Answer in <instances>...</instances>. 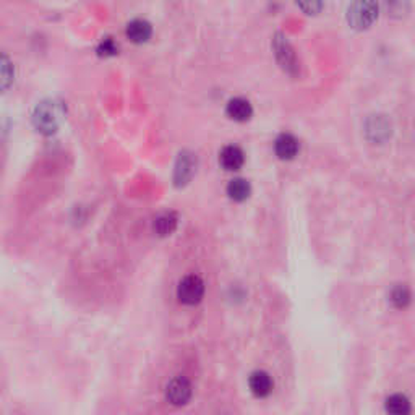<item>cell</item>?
I'll list each match as a JSON object with an SVG mask.
<instances>
[{"mask_svg":"<svg viewBox=\"0 0 415 415\" xmlns=\"http://www.w3.org/2000/svg\"><path fill=\"white\" fill-rule=\"evenodd\" d=\"M245 162V154L237 144H228L221 149L219 164L226 171H239Z\"/></svg>","mask_w":415,"mask_h":415,"instance_id":"cell-8","label":"cell"},{"mask_svg":"<svg viewBox=\"0 0 415 415\" xmlns=\"http://www.w3.org/2000/svg\"><path fill=\"white\" fill-rule=\"evenodd\" d=\"M226 114L235 122H247V120L252 119L253 108L250 101L245 98H232L229 99L228 105H226Z\"/></svg>","mask_w":415,"mask_h":415,"instance_id":"cell-10","label":"cell"},{"mask_svg":"<svg viewBox=\"0 0 415 415\" xmlns=\"http://www.w3.org/2000/svg\"><path fill=\"white\" fill-rule=\"evenodd\" d=\"M59 119H60V110H59V105L56 103H41L36 108L35 117H33L36 127L44 133L56 132L57 125H59Z\"/></svg>","mask_w":415,"mask_h":415,"instance_id":"cell-4","label":"cell"},{"mask_svg":"<svg viewBox=\"0 0 415 415\" xmlns=\"http://www.w3.org/2000/svg\"><path fill=\"white\" fill-rule=\"evenodd\" d=\"M298 7H300L302 10H305L307 13H316L323 8V3H300Z\"/></svg>","mask_w":415,"mask_h":415,"instance_id":"cell-18","label":"cell"},{"mask_svg":"<svg viewBox=\"0 0 415 415\" xmlns=\"http://www.w3.org/2000/svg\"><path fill=\"white\" fill-rule=\"evenodd\" d=\"M388 300L398 310H405L410 305V302H412V292H410V289L405 284H394L389 291Z\"/></svg>","mask_w":415,"mask_h":415,"instance_id":"cell-13","label":"cell"},{"mask_svg":"<svg viewBox=\"0 0 415 415\" xmlns=\"http://www.w3.org/2000/svg\"><path fill=\"white\" fill-rule=\"evenodd\" d=\"M125 35L135 44H143L146 42L153 35V26L151 23L143 20V18H135L125 28Z\"/></svg>","mask_w":415,"mask_h":415,"instance_id":"cell-9","label":"cell"},{"mask_svg":"<svg viewBox=\"0 0 415 415\" xmlns=\"http://www.w3.org/2000/svg\"><path fill=\"white\" fill-rule=\"evenodd\" d=\"M205 281L198 274H187L178 281L177 298L182 305L195 307L205 297Z\"/></svg>","mask_w":415,"mask_h":415,"instance_id":"cell-1","label":"cell"},{"mask_svg":"<svg viewBox=\"0 0 415 415\" xmlns=\"http://www.w3.org/2000/svg\"><path fill=\"white\" fill-rule=\"evenodd\" d=\"M117 52H119V46L115 44L112 37H104V40L101 41V44L98 46V54L99 56L109 57V56H115Z\"/></svg>","mask_w":415,"mask_h":415,"instance_id":"cell-17","label":"cell"},{"mask_svg":"<svg viewBox=\"0 0 415 415\" xmlns=\"http://www.w3.org/2000/svg\"><path fill=\"white\" fill-rule=\"evenodd\" d=\"M273 47H274V54H276V59L284 70L287 71V74L291 75H296L297 74V57H296V52H294L291 42L287 41L286 36L282 35H278L274 36V41H273Z\"/></svg>","mask_w":415,"mask_h":415,"instance_id":"cell-5","label":"cell"},{"mask_svg":"<svg viewBox=\"0 0 415 415\" xmlns=\"http://www.w3.org/2000/svg\"><path fill=\"white\" fill-rule=\"evenodd\" d=\"M380 8L375 2H355L347 10V20L355 30H365L378 18Z\"/></svg>","mask_w":415,"mask_h":415,"instance_id":"cell-3","label":"cell"},{"mask_svg":"<svg viewBox=\"0 0 415 415\" xmlns=\"http://www.w3.org/2000/svg\"><path fill=\"white\" fill-rule=\"evenodd\" d=\"M228 195L230 200L234 201H245L247 198L250 196V193H252V185H250L248 180H245L242 177H237V178H232L228 183Z\"/></svg>","mask_w":415,"mask_h":415,"instance_id":"cell-15","label":"cell"},{"mask_svg":"<svg viewBox=\"0 0 415 415\" xmlns=\"http://www.w3.org/2000/svg\"><path fill=\"white\" fill-rule=\"evenodd\" d=\"M371 122H373L375 125H373V127L369 125V127H366V132H369L370 135L371 133L376 135V137H375L376 142H380V139L389 137L391 127H389L388 120H384L383 117H376V119H371Z\"/></svg>","mask_w":415,"mask_h":415,"instance_id":"cell-16","label":"cell"},{"mask_svg":"<svg viewBox=\"0 0 415 415\" xmlns=\"http://www.w3.org/2000/svg\"><path fill=\"white\" fill-rule=\"evenodd\" d=\"M386 415H410L412 414V403L405 394L394 393L384 400Z\"/></svg>","mask_w":415,"mask_h":415,"instance_id":"cell-12","label":"cell"},{"mask_svg":"<svg viewBox=\"0 0 415 415\" xmlns=\"http://www.w3.org/2000/svg\"><path fill=\"white\" fill-rule=\"evenodd\" d=\"M164 398L172 407H185L193 398V384L187 376L177 375L169 381L164 389Z\"/></svg>","mask_w":415,"mask_h":415,"instance_id":"cell-2","label":"cell"},{"mask_svg":"<svg viewBox=\"0 0 415 415\" xmlns=\"http://www.w3.org/2000/svg\"><path fill=\"white\" fill-rule=\"evenodd\" d=\"M248 389L257 399H266L274 389L271 375L264 370H255L248 376Z\"/></svg>","mask_w":415,"mask_h":415,"instance_id":"cell-6","label":"cell"},{"mask_svg":"<svg viewBox=\"0 0 415 415\" xmlns=\"http://www.w3.org/2000/svg\"><path fill=\"white\" fill-rule=\"evenodd\" d=\"M196 161L193 158L192 153L183 151L178 154L177 164H176V172H173V180H176V185H185V183L193 177V173L196 171Z\"/></svg>","mask_w":415,"mask_h":415,"instance_id":"cell-7","label":"cell"},{"mask_svg":"<svg viewBox=\"0 0 415 415\" xmlns=\"http://www.w3.org/2000/svg\"><path fill=\"white\" fill-rule=\"evenodd\" d=\"M177 224H178L177 214L172 213V211H167V213L159 214L158 218L154 219L153 229L158 235L164 237V235H171L173 230L177 229Z\"/></svg>","mask_w":415,"mask_h":415,"instance_id":"cell-14","label":"cell"},{"mask_svg":"<svg viewBox=\"0 0 415 415\" xmlns=\"http://www.w3.org/2000/svg\"><path fill=\"white\" fill-rule=\"evenodd\" d=\"M274 151H276L279 159L289 161L294 159L298 153V139L291 133H281L274 142Z\"/></svg>","mask_w":415,"mask_h":415,"instance_id":"cell-11","label":"cell"}]
</instances>
